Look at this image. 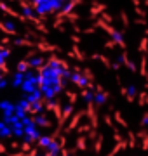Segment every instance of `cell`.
Returning <instances> with one entry per match:
<instances>
[{
  "mask_svg": "<svg viewBox=\"0 0 148 156\" xmlns=\"http://www.w3.org/2000/svg\"><path fill=\"white\" fill-rule=\"evenodd\" d=\"M63 149H65V146H63V142L59 140V137H57V139H54L51 144H49V147H47L46 151L49 153V154H52V156H59Z\"/></svg>",
  "mask_w": 148,
  "mask_h": 156,
  "instance_id": "9c48e42d",
  "label": "cell"
},
{
  "mask_svg": "<svg viewBox=\"0 0 148 156\" xmlns=\"http://www.w3.org/2000/svg\"><path fill=\"white\" fill-rule=\"evenodd\" d=\"M136 137H138V140H141V149L148 151V134L146 132H138Z\"/></svg>",
  "mask_w": 148,
  "mask_h": 156,
  "instance_id": "ac0fdd59",
  "label": "cell"
},
{
  "mask_svg": "<svg viewBox=\"0 0 148 156\" xmlns=\"http://www.w3.org/2000/svg\"><path fill=\"white\" fill-rule=\"evenodd\" d=\"M4 153H6V146L0 142V154H4Z\"/></svg>",
  "mask_w": 148,
  "mask_h": 156,
  "instance_id": "e575fe53",
  "label": "cell"
},
{
  "mask_svg": "<svg viewBox=\"0 0 148 156\" xmlns=\"http://www.w3.org/2000/svg\"><path fill=\"white\" fill-rule=\"evenodd\" d=\"M80 97L84 99V102H92V99H94V90H91V89H82L80 90Z\"/></svg>",
  "mask_w": 148,
  "mask_h": 156,
  "instance_id": "2e32d148",
  "label": "cell"
},
{
  "mask_svg": "<svg viewBox=\"0 0 148 156\" xmlns=\"http://www.w3.org/2000/svg\"><path fill=\"white\" fill-rule=\"evenodd\" d=\"M136 97H138V87L136 85H127V95H125V101H127V102H134Z\"/></svg>",
  "mask_w": 148,
  "mask_h": 156,
  "instance_id": "5bb4252c",
  "label": "cell"
},
{
  "mask_svg": "<svg viewBox=\"0 0 148 156\" xmlns=\"http://www.w3.org/2000/svg\"><path fill=\"white\" fill-rule=\"evenodd\" d=\"M52 140H54L52 134H51V135H40L39 140H37V146H39V147H42V149H47V147H49V144H51Z\"/></svg>",
  "mask_w": 148,
  "mask_h": 156,
  "instance_id": "4fadbf2b",
  "label": "cell"
},
{
  "mask_svg": "<svg viewBox=\"0 0 148 156\" xmlns=\"http://www.w3.org/2000/svg\"><path fill=\"white\" fill-rule=\"evenodd\" d=\"M14 45H21V47H35V44L31 40H26V38H14L12 40Z\"/></svg>",
  "mask_w": 148,
  "mask_h": 156,
  "instance_id": "ffe728a7",
  "label": "cell"
},
{
  "mask_svg": "<svg viewBox=\"0 0 148 156\" xmlns=\"http://www.w3.org/2000/svg\"><path fill=\"white\" fill-rule=\"evenodd\" d=\"M9 137H12V128L11 125H7L4 122V125L0 127V139H9Z\"/></svg>",
  "mask_w": 148,
  "mask_h": 156,
  "instance_id": "e0dca14e",
  "label": "cell"
},
{
  "mask_svg": "<svg viewBox=\"0 0 148 156\" xmlns=\"http://www.w3.org/2000/svg\"><path fill=\"white\" fill-rule=\"evenodd\" d=\"M23 125H24V139L28 140V142H37L39 140V137L42 134H40V130H39V125L35 123L33 116H24L23 118Z\"/></svg>",
  "mask_w": 148,
  "mask_h": 156,
  "instance_id": "6da1fadb",
  "label": "cell"
},
{
  "mask_svg": "<svg viewBox=\"0 0 148 156\" xmlns=\"http://www.w3.org/2000/svg\"><path fill=\"white\" fill-rule=\"evenodd\" d=\"M139 125H141V127H148V111L145 113V115H143V118L139 120Z\"/></svg>",
  "mask_w": 148,
  "mask_h": 156,
  "instance_id": "4dcf8cb0",
  "label": "cell"
},
{
  "mask_svg": "<svg viewBox=\"0 0 148 156\" xmlns=\"http://www.w3.org/2000/svg\"><path fill=\"white\" fill-rule=\"evenodd\" d=\"M91 130H92V125H91V123H87V122L80 123V125H79V128H77V132H79V135L87 134V132H91Z\"/></svg>",
  "mask_w": 148,
  "mask_h": 156,
  "instance_id": "603a6c76",
  "label": "cell"
},
{
  "mask_svg": "<svg viewBox=\"0 0 148 156\" xmlns=\"http://www.w3.org/2000/svg\"><path fill=\"white\" fill-rule=\"evenodd\" d=\"M110 99V92H106V90L101 87V83H98L96 87H94V106L96 108H103L106 102H108Z\"/></svg>",
  "mask_w": 148,
  "mask_h": 156,
  "instance_id": "3957f363",
  "label": "cell"
},
{
  "mask_svg": "<svg viewBox=\"0 0 148 156\" xmlns=\"http://www.w3.org/2000/svg\"><path fill=\"white\" fill-rule=\"evenodd\" d=\"M86 116V109H82V111H77V113H73V116L70 118V122H68V125H66V128H65V135L66 134H70V132H73L75 128L80 125V120Z\"/></svg>",
  "mask_w": 148,
  "mask_h": 156,
  "instance_id": "277c9868",
  "label": "cell"
},
{
  "mask_svg": "<svg viewBox=\"0 0 148 156\" xmlns=\"http://www.w3.org/2000/svg\"><path fill=\"white\" fill-rule=\"evenodd\" d=\"M2 125H4V120H0V127H2Z\"/></svg>",
  "mask_w": 148,
  "mask_h": 156,
  "instance_id": "f35d334b",
  "label": "cell"
},
{
  "mask_svg": "<svg viewBox=\"0 0 148 156\" xmlns=\"http://www.w3.org/2000/svg\"><path fill=\"white\" fill-rule=\"evenodd\" d=\"M30 116H31V115H30ZM33 120H35V123L39 125V128L40 127L42 128H52V122L46 116V113H39V115H35Z\"/></svg>",
  "mask_w": 148,
  "mask_h": 156,
  "instance_id": "30bf717a",
  "label": "cell"
},
{
  "mask_svg": "<svg viewBox=\"0 0 148 156\" xmlns=\"http://www.w3.org/2000/svg\"><path fill=\"white\" fill-rule=\"evenodd\" d=\"M101 147H103V134H98L96 140H94V153L99 154L101 153Z\"/></svg>",
  "mask_w": 148,
  "mask_h": 156,
  "instance_id": "cb8c5ba5",
  "label": "cell"
},
{
  "mask_svg": "<svg viewBox=\"0 0 148 156\" xmlns=\"http://www.w3.org/2000/svg\"><path fill=\"white\" fill-rule=\"evenodd\" d=\"M0 31H2V33H6L7 37H16V35H17L16 23L7 21V19H2V21H0Z\"/></svg>",
  "mask_w": 148,
  "mask_h": 156,
  "instance_id": "8992f818",
  "label": "cell"
},
{
  "mask_svg": "<svg viewBox=\"0 0 148 156\" xmlns=\"http://www.w3.org/2000/svg\"><path fill=\"white\" fill-rule=\"evenodd\" d=\"M138 50H139V52H146V50H148V37H146V35H145V37L141 38V42H139V47H138Z\"/></svg>",
  "mask_w": 148,
  "mask_h": 156,
  "instance_id": "83f0119b",
  "label": "cell"
},
{
  "mask_svg": "<svg viewBox=\"0 0 148 156\" xmlns=\"http://www.w3.org/2000/svg\"><path fill=\"white\" fill-rule=\"evenodd\" d=\"M59 156H75V154H72V153H68L66 149H63V151H61V154H59Z\"/></svg>",
  "mask_w": 148,
  "mask_h": 156,
  "instance_id": "836d02e7",
  "label": "cell"
},
{
  "mask_svg": "<svg viewBox=\"0 0 148 156\" xmlns=\"http://www.w3.org/2000/svg\"><path fill=\"white\" fill-rule=\"evenodd\" d=\"M28 61V64H30V69H39V68H42L44 64L47 62V57H44L42 54H37V56H33V57H30V59H26Z\"/></svg>",
  "mask_w": 148,
  "mask_h": 156,
  "instance_id": "ba28073f",
  "label": "cell"
},
{
  "mask_svg": "<svg viewBox=\"0 0 148 156\" xmlns=\"http://www.w3.org/2000/svg\"><path fill=\"white\" fill-rule=\"evenodd\" d=\"M120 95H122V97L127 95V87H125V85H120Z\"/></svg>",
  "mask_w": 148,
  "mask_h": 156,
  "instance_id": "d6a6232c",
  "label": "cell"
},
{
  "mask_svg": "<svg viewBox=\"0 0 148 156\" xmlns=\"http://www.w3.org/2000/svg\"><path fill=\"white\" fill-rule=\"evenodd\" d=\"M33 147H31V142H28V140H24L23 144H21V151L23 153H28V151H31Z\"/></svg>",
  "mask_w": 148,
  "mask_h": 156,
  "instance_id": "f546056e",
  "label": "cell"
},
{
  "mask_svg": "<svg viewBox=\"0 0 148 156\" xmlns=\"http://www.w3.org/2000/svg\"><path fill=\"white\" fill-rule=\"evenodd\" d=\"M105 123H106V127H110V128H117L115 123H113V120H112V116H110V113L105 115Z\"/></svg>",
  "mask_w": 148,
  "mask_h": 156,
  "instance_id": "f1b7e54d",
  "label": "cell"
},
{
  "mask_svg": "<svg viewBox=\"0 0 148 156\" xmlns=\"http://www.w3.org/2000/svg\"><path fill=\"white\" fill-rule=\"evenodd\" d=\"M9 156H24L23 151H19V153H14V154H9Z\"/></svg>",
  "mask_w": 148,
  "mask_h": 156,
  "instance_id": "8d00e7d4",
  "label": "cell"
},
{
  "mask_svg": "<svg viewBox=\"0 0 148 156\" xmlns=\"http://www.w3.org/2000/svg\"><path fill=\"white\" fill-rule=\"evenodd\" d=\"M9 56H11V49L7 45L0 44V73H4V75L9 73V69H7V59H9Z\"/></svg>",
  "mask_w": 148,
  "mask_h": 156,
  "instance_id": "5b68a950",
  "label": "cell"
},
{
  "mask_svg": "<svg viewBox=\"0 0 148 156\" xmlns=\"http://www.w3.org/2000/svg\"><path fill=\"white\" fill-rule=\"evenodd\" d=\"M11 147H12V149H17V147H19V144H17V142H14V140H12V142H11Z\"/></svg>",
  "mask_w": 148,
  "mask_h": 156,
  "instance_id": "d590c367",
  "label": "cell"
},
{
  "mask_svg": "<svg viewBox=\"0 0 148 156\" xmlns=\"http://www.w3.org/2000/svg\"><path fill=\"white\" fill-rule=\"evenodd\" d=\"M66 97H68L70 104H73V106H75V102H77V99H79L80 95L77 94V92H73V90H66Z\"/></svg>",
  "mask_w": 148,
  "mask_h": 156,
  "instance_id": "484cf974",
  "label": "cell"
},
{
  "mask_svg": "<svg viewBox=\"0 0 148 156\" xmlns=\"http://www.w3.org/2000/svg\"><path fill=\"white\" fill-rule=\"evenodd\" d=\"M0 111L4 113V116H12L16 111V104L9 99H2L0 101Z\"/></svg>",
  "mask_w": 148,
  "mask_h": 156,
  "instance_id": "52a82bcc",
  "label": "cell"
},
{
  "mask_svg": "<svg viewBox=\"0 0 148 156\" xmlns=\"http://www.w3.org/2000/svg\"><path fill=\"white\" fill-rule=\"evenodd\" d=\"M146 56H143L141 57V64H139V76H146V73H148V68H146Z\"/></svg>",
  "mask_w": 148,
  "mask_h": 156,
  "instance_id": "d4e9b609",
  "label": "cell"
},
{
  "mask_svg": "<svg viewBox=\"0 0 148 156\" xmlns=\"http://www.w3.org/2000/svg\"><path fill=\"white\" fill-rule=\"evenodd\" d=\"M138 137H136V134H134V132H131V130H129V132H127V146H129V147H136L138 146Z\"/></svg>",
  "mask_w": 148,
  "mask_h": 156,
  "instance_id": "44dd1931",
  "label": "cell"
},
{
  "mask_svg": "<svg viewBox=\"0 0 148 156\" xmlns=\"http://www.w3.org/2000/svg\"><path fill=\"white\" fill-rule=\"evenodd\" d=\"M145 87L148 89V73H146V76H145Z\"/></svg>",
  "mask_w": 148,
  "mask_h": 156,
  "instance_id": "74e56055",
  "label": "cell"
},
{
  "mask_svg": "<svg viewBox=\"0 0 148 156\" xmlns=\"http://www.w3.org/2000/svg\"><path fill=\"white\" fill-rule=\"evenodd\" d=\"M24 97L28 99L30 104H35L37 101H42V99H44V95H42L40 89H39V90H35V92H31V94H24Z\"/></svg>",
  "mask_w": 148,
  "mask_h": 156,
  "instance_id": "9a60e30c",
  "label": "cell"
},
{
  "mask_svg": "<svg viewBox=\"0 0 148 156\" xmlns=\"http://www.w3.org/2000/svg\"><path fill=\"white\" fill-rule=\"evenodd\" d=\"M16 71H21V73H26V71H30V64H28V61L26 59H21V61L16 64Z\"/></svg>",
  "mask_w": 148,
  "mask_h": 156,
  "instance_id": "7402d4cb",
  "label": "cell"
},
{
  "mask_svg": "<svg viewBox=\"0 0 148 156\" xmlns=\"http://www.w3.org/2000/svg\"><path fill=\"white\" fill-rule=\"evenodd\" d=\"M113 120H115L117 123H119L120 127H124L125 130L129 128V123H127V122L124 120V116H122V113H120V111H113Z\"/></svg>",
  "mask_w": 148,
  "mask_h": 156,
  "instance_id": "d6986e66",
  "label": "cell"
},
{
  "mask_svg": "<svg viewBox=\"0 0 148 156\" xmlns=\"http://www.w3.org/2000/svg\"><path fill=\"white\" fill-rule=\"evenodd\" d=\"M21 90H23V94H31L35 90H39V73H35V69L26 71L24 82L21 85Z\"/></svg>",
  "mask_w": 148,
  "mask_h": 156,
  "instance_id": "7a4b0ae2",
  "label": "cell"
},
{
  "mask_svg": "<svg viewBox=\"0 0 148 156\" xmlns=\"http://www.w3.org/2000/svg\"><path fill=\"white\" fill-rule=\"evenodd\" d=\"M24 76H26V73H21V71H14V76L11 80V85L14 89H21V85L24 82Z\"/></svg>",
  "mask_w": 148,
  "mask_h": 156,
  "instance_id": "8fae6325",
  "label": "cell"
},
{
  "mask_svg": "<svg viewBox=\"0 0 148 156\" xmlns=\"http://www.w3.org/2000/svg\"><path fill=\"white\" fill-rule=\"evenodd\" d=\"M136 99H138V104H139V106H145V104H146V99H148L146 90H143V92H139Z\"/></svg>",
  "mask_w": 148,
  "mask_h": 156,
  "instance_id": "4316f807",
  "label": "cell"
},
{
  "mask_svg": "<svg viewBox=\"0 0 148 156\" xmlns=\"http://www.w3.org/2000/svg\"><path fill=\"white\" fill-rule=\"evenodd\" d=\"M87 140H89L87 134L79 135L77 137V147H75V151H87Z\"/></svg>",
  "mask_w": 148,
  "mask_h": 156,
  "instance_id": "7c38bea8",
  "label": "cell"
},
{
  "mask_svg": "<svg viewBox=\"0 0 148 156\" xmlns=\"http://www.w3.org/2000/svg\"><path fill=\"white\" fill-rule=\"evenodd\" d=\"M7 85H9V82H7L6 78H2V80H0V90H4Z\"/></svg>",
  "mask_w": 148,
  "mask_h": 156,
  "instance_id": "1f68e13d",
  "label": "cell"
}]
</instances>
